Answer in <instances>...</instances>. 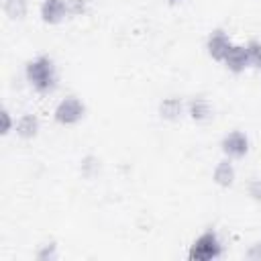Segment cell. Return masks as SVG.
I'll list each match as a JSON object with an SVG mask.
<instances>
[{"label": "cell", "mask_w": 261, "mask_h": 261, "mask_svg": "<svg viewBox=\"0 0 261 261\" xmlns=\"http://www.w3.org/2000/svg\"><path fill=\"white\" fill-rule=\"evenodd\" d=\"M169 4H177V2H181V0H167Z\"/></svg>", "instance_id": "ffe728a7"}, {"label": "cell", "mask_w": 261, "mask_h": 261, "mask_svg": "<svg viewBox=\"0 0 261 261\" xmlns=\"http://www.w3.org/2000/svg\"><path fill=\"white\" fill-rule=\"evenodd\" d=\"M35 257L39 261H55L59 257V251H57V243L55 241H49L45 245H41V249L35 253Z\"/></svg>", "instance_id": "5bb4252c"}, {"label": "cell", "mask_w": 261, "mask_h": 261, "mask_svg": "<svg viewBox=\"0 0 261 261\" xmlns=\"http://www.w3.org/2000/svg\"><path fill=\"white\" fill-rule=\"evenodd\" d=\"M245 257H247V259H257V261H261V243L251 245L249 251L245 253Z\"/></svg>", "instance_id": "d6986e66"}, {"label": "cell", "mask_w": 261, "mask_h": 261, "mask_svg": "<svg viewBox=\"0 0 261 261\" xmlns=\"http://www.w3.org/2000/svg\"><path fill=\"white\" fill-rule=\"evenodd\" d=\"M4 12L10 20H22L29 12L27 0H4Z\"/></svg>", "instance_id": "7c38bea8"}, {"label": "cell", "mask_w": 261, "mask_h": 261, "mask_svg": "<svg viewBox=\"0 0 261 261\" xmlns=\"http://www.w3.org/2000/svg\"><path fill=\"white\" fill-rule=\"evenodd\" d=\"M234 175H237V173H234V167H232L230 159L218 161L216 167H214V171H212V179H214V184L220 186V188H230V186L234 184Z\"/></svg>", "instance_id": "8fae6325"}, {"label": "cell", "mask_w": 261, "mask_h": 261, "mask_svg": "<svg viewBox=\"0 0 261 261\" xmlns=\"http://www.w3.org/2000/svg\"><path fill=\"white\" fill-rule=\"evenodd\" d=\"M39 12L43 22L57 24L67 16V0H43Z\"/></svg>", "instance_id": "52a82bcc"}, {"label": "cell", "mask_w": 261, "mask_h": 261, "mask_svg": "<svg viewBox=\"0 0 261 261\" xmlns=\"http://www.w3.org/2000/svg\"><path fill=\"white\" fill-rule=\"evenodd\" d=\"M220 149L228 159H241L249 153V137L243 130H230L222 137Z\"/></svg>", "instance_id": "277c9868"}, {"label": "cell", "mask_w": 261, "mask_h": 261, "mask_svg": "<svg viewBox=\"0 0 261 261\" xmlns=\"http://www.w3.org/2000/svg\"><path fill=\"white\" fill-rule=\"evenodd\" d=\"M186 110H188V116H190L192 120H196V122H204V120H208V118L212 116V106H210V102H208L206 98H202V96L192 98V100L188 102Z\"/></svg>", "instance_id": "30bf717a"}, {"label": "cell", "mask_w": 261, "mask_h": 261, "mask_svg": "<svg viewBox=\"0 0 261 261\" xmlns=\"http://www.w3.org/2000/svg\"><path fill=\"white\" fill-rule=\"evenodd\" d=\"M0 118H2V126H0V133L2 135H8L12 128H14V120H12V114H10V110L8 108H2V112H0Z\"/></svg>", "instance_id": "ac0fdd59"}, {"label": "cell", "mask_w": 261, "mask_h": 261, "mask_svg": "<svg viewBox=\"0 0 261 261\" xmlns=\"http://www.w3.org/2000/svg\"><path fill=\"white\" fill-rule=\"evenodd\" d=\"M222 63H224V67H226L228 71H232V73L245 71L247 67H251V57H249L247 47H245V45H232Z\"/></svg>", "instance_id": "8992f818"}, {"label": "cell", "mask_w": 261, "mask_h": 261, "mask_svg": "<svg viewBox=\"0 0 261 261\" xmlns=\"http://www.w3.org/2000/svg\"><path fill=\"white\" fill-rule=\"evenodd\" d=\"M24 75L31 88L39 94H49L57 88V67L49 55H37L24 65Z\"/></svg>", "instance_id": "6da1fadb"}, {"label": "cell", "mask_w": 261, "mask_h": 261, "mask_svg": "<svg viewBox=\"0 0 261 261\" xmlns=\"http://www.w3.org/2000/svg\"><path fill=\"white\" fill-rule=\"evenodd\" d=\"M245 47H247V51H249L251 65L261 71V41H249Z\"/></svg>", "instance_id": "9a60e30c"}, {"label": "cell", "mask_w": 261, "mask_h": 261, "mask_svg": "<svg viewBox=\"0 0 261 261\" xmlns=\"http://www.w3.org/2000/svg\"><path fill=\"white\" fill-rule=\"evenodd\" d=\"M247 194H249L251 200L261 202V179L259 177H251L247 181Z\"/></svg>", "instance_id": "e0dca14e"}, {"label": "cell", "mask_w": 261, "mask_h": 261, "mask_svg": "<svg viewBox=\"0 0 261 261\" xmlns=\"http://www.w3.org/2000/svg\"><path fill=\"white\" fill-rule=\"evenodd\" d=\"M230 47H232V41L222 29H214L206 39V51L214 61H224Z\"/></svg>", "instance_id": "5b68a950"}, {"label": "cell", "mask_w": 261, "mask_h": 261, "mask_svg": "<svg viewBox=\"0 0 261 261\" xmlns=\"http://www.w3.org/2000/svg\"><path fill=\"white\" fill-rule=\"evenodd\" d=\"M159 116L163 120H177L184 114V102L177 96H167L159 102Z\"/></svg>", "instance_id": "9c48e42d"}, {"label": "cell", "mask_w": 261, "mask_h": 261, "mask_svg": "<svg viewBox=\"0 0 261 261\" xmlns=\"http://www.w3.org/2000/svg\"><path fill=\"white\" fill-rule=\"evenodd\" d=\"M222 255V245H220V239L218 234L210 228V230H204L190 247L188 251V259L190 261H212V259H218Z\"/></svg>", "instance_id": "7a4b0ae2"}, {"label": "cell", "mask_w": 261, "mask_h": 261, "mask_svg": "<svg viewBox=\"0 0 261 261\" xmlns=\"http://www.w3.org/2000/svg\"><path fill=\"white\" fill-rule=\"evenodd\" d=\"M88 8V0H67V16H84Z\"/></svg>", "instance_id": "2e32d148"}, {"label": "cell", "mask_w": 261, "mask_h": 261, "mask_svg": "<svg viewBox=\"0 0 261 261\" xmlns=\"http://www.w3.org/2000/svg\"><path fill=\"white\" fill-rule=\"evenodd\" d=\"M84 116H86V104H84L77 96H67V98H63V100L55 106V112H53V118H55L59 124H63V126L75 124V122H80Z\"/></svg>", "instance_id": "3957f363"}, {"label": "cell", "mask_w": 261, "mask_h": 261, "mask_svg": "<svg viewBox=\"0 0 261 261\" xmlns=\"http://www.w3.org/2000/svg\"><path fill=\"white\" fill-rule=\"evenodd\" d=\"M39 126H41V122H39L37 114L24 112V114H20V118L16 120L14 130H16V135H18L20 139H33V137H37Z\"/></svg>", "instance_id": "ba28073f"}, {"label": "cell", "mask_w": 261, "mask_h": 261, "mask_svg": "<svg viewBox=\"0 0 261 261\" xmlns=\"http://www.w3.org/2000/svg\"><path fill=\"white\" fill-rule=\"evenodd\" d=\"M80 171H82L84 177L92 179V177L98 175V171H100V159H98L96 155H86V157H82V161H80Z\"/></svg>", "instance_id": "4fadbf2b"}]
</instances>
